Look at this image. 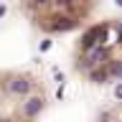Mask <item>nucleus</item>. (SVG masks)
I'll list each match as a JSON object with an SVG mask.
<instances>
[{"mask_svg":"<svg viewBox=\"0 0 122 122\" xmlns=\"http://www.w3.org/2000/svg\"><path fill=\"white\" fill-rule=\"evenodd\" d=\"M48 104V89L41 76L20 69H0V120L36 117Z\"/></svg>","mask_w":122,"mask_h":122,"instance_id":"obj_2","label":"nucleus"},{"mask_svg":"<svg viewBox=\"0 0 122 122\" xmlns=\"http://www.w3.org/2000/svg\"><path fill=\"white\" fill-rule=\"evenodd\" d=\"M71 64L89 84L122 81V18L86 23L74 43Z\"/></svg>","mask_w":122,"mask_h":122,"instance_id":"obj_1","label":"nucleus"},{"mask_svg":"<svg viewBox=\"0 0 122 122\" xmlns=\"http://www.w3.org/2000/svg\"><path fill=\"white\" fill-rule=\"evenodd\" d=\"M97 0H23L20 10L43 33H69L89 23Z\"/></svg>","mask_w":122,"mask_h":122,"instance_id":"obj_3","label":"nucleus"}]
</instances>
